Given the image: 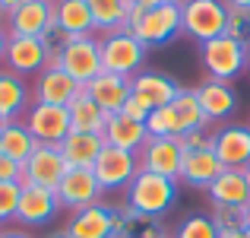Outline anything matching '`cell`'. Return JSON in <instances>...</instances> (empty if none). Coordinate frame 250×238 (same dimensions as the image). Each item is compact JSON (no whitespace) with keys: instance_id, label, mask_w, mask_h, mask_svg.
Returning <instances> with one entry per match:
<instances>
[{"instance_id":"6da1fadb","label":"cell","mask_w":250,"mask_h":238,"mask_svg":"<svg viewBox=\"0 0 250 238\" xmlns=\"http://www.w3.org/2000/svg\"><path fill=\"white\" fill-rule=\"evenodd\" d=\"M174 203H177V181L162 178L155 171L140 168L136 178L127 184V190H124V207L140 216H152V219H162Z\"/></svg>"},{"instance_id":"7a4b0ae2","label":"cell","mask_w":250,"mask_h":238,"mask_svg":"<svg viewBox=\"0 0 250 238\" xmlns=\"http://www.w3.org/2000/svg\"><path fill=\"white\" fill-rule=\"evenodd\" d=\"M247 61H250V45L238 42L231 35H219L212 42L200 45V64L209 79L231 83L234 76H241L247 70Z\"/></svg>"},{"instance_id":"3957f363","label":"cell","mask_w":250,"mask_h":238,"mask_svg":"<svg viewBox=\"0 0 250 238\" xmlns=\"http://www.w3.org/2000/svg\"><path fill=\"white\" fill-rule=\"evenodd\" d=\"M149 48L130 29H117L102 35V70L133 79L140 70H146Z\"/></svg>"},{"instance_id":"277c9868","label":"cell","mask_w":250,"mask_h":238,"mask_svg":"<svg viewBox=\"0 0 250 238\" xmlns=\"http://www.w3.org/2000/svg\"><path fill=\"white\" fill-rule=\"evenodd\" d=\"M228 29V3L225 0H187L181 3V32L196 42H212Z\"/></svg>"},{"instance_id":"5b68a950","label":"cell","mask_w":250,"mask_h":238,"mask_svg":"<svg viewBox=\"0 0 250 238\" xmlns=\"http://www.w3.org/2000/svg\"><path fill=\"white\" fill-rule=\"evenodd\" d=\"M136 171H140V156L127 153V149H117V146H108V143H104V149L98 153L95 165H92V175L102 184L104 194L127 190V184L136 178Z\"/></svg>"},{"instance_id":"8992f818","label":"cell","mask_w":250,"mask_h":238,"mask_svg":"<svg viewBox=\"0 0 250 238\" xmlns=\"http://www.w3.org/2000/svg\"><path fill=\"white\" fill-rule=\"evenodd\" d=\"M61 70H67L80 86L92 83L102 73V38L95 35H76L61 51Z\"/></svg>"},{"instance_id":"52a82bcc","label":"cell","mask_w":250,"mask_h":238,"mask_svg":"<svg viewBox=\"0 0 250 238\" xmlns=\"http://www.w3.org/2000/svg\"><path fill=\"white\" fill-rule=\"evenodd\" d=\"M130 32H133L146 48H162V45H168L174 35H181V6L162 0L159 6L143 13Z\"/></svg>"},{"instance_id":"ba28073f","label":"cell","mask_w":250,"mask_h":238,"mask_svg":"<svg viewBox=\"0 0 250 238\" xmlns=\"http://www.w3.org/2000/svg\"><path fill=\"white\" fill-rule=\"evenodd\" d=\"M121 210L117 203H92V207L80 210V213H70L67 219V232L70 238H114L117 222H121Z\"/></svg>"},{"instance_id":"9c48e42d","label":"cell","mask_w":250,"mask_h":238,"mask_svg":"<svg viewBox=\"0 0 250 238\" xmlns=\"http://www.w3.org/2000/svg\"><path fill=\"white\" fill-rule=\"evenodd\" d=\"M25 127L38 143L48 146H61L63 137L73 130L70 124V108L67 105H44V102H32L25 111Z\"/></svg>"},{"instance_id":"30bf717a","label":"cell","mask_w":250,"mask_h":238,"mask_svg":"<svg viewBox=\"0 0 250 238\" xmlns=\"http://www.w3.org/2000/svg\"><path fill=\"white\" fill-rule=\"evenodd\" d=\"M57 29L54 3L51 0H25L19 10L6 16V35L10 38H42Z\"/></svg>"},{"instance_id":"8fae6325","label":"cell","mask_w":250,"mask_h":238,"mask_svg":"<svg viewBox=\"0 0 250 238\" xmlns=\"http://www.w3.org/2000/svg\"><path fill=\"white\" fill-rule=\"evenodd\" d=\"M57 203L61 210H70V213H80V210L92 207L104 197L102 184L95 181L92 168H67V175L61 178V184L54 188Z\"/></svg>"},{"instance_id":"7c38bea8","label":"cell","mask_w":250,"mask_h":238,"mask_svg":"<svg viewBox=\"0 0 250 238\" xmlns=\"http://www.w3.org/2000/svg\"><path fill=\"white\" fill-rule=\"evenodd\" d=\"M181 165H184V146L177 137H149V143L140 149L143 171H155L162 178L181 181Z\"/></svg>"},{"instance_id":"4fadbf2b","label":"cell","mask_w":250,"mask_h":238,"mask_svg":"<svg viewBox=\"0 0 250 238\" xmlns=\"http://www.w3.org/2000/svg\"><path fill=\"white\" fill-rule=\"evenodd\" d=\"M67 159H63L61 146H48L38 143L35 153L29 156V162L22 165V184H35V188H48L54 190L61 184V178L67 175Z\"/></svg>"},{"instance_id":"5bb4252c","label":"cell","mask_w":250,"mask_h":238,"mask_svg":"<svg viewBox=\"0 0 250 238\" xmlns=\"http://www.w3.org/2000/svg\"><path fill=\"white\" fill-rule=\"evenodd\" d=\"M61 213V203L57 194L48 188H35V184H22V194H19V207H16V222L22 229H38L48 226L54 216Z\"/></svg>"},{"instance_id":"9a60e30c","label":"cell","mask_w":250,"mask_h":238,"mask_svg":"<svg viewBox=\"0 0 250 238\" xmlns=\"http://www.w3.org/2000/svg\"><path fill=\"white\" fill-rule=\"evenodd\" d=\"M212 153L225 168H244L250 162V124H222L212 130Z\"/></svg>"},{"instance_id":"2e32d148","label":"cell","mask_w":250,"mask_h":238,"mask_svg":"<svg viewBox=\"0 0 250 238\" xmlns=\"http://www.w3.org/2000/svg\"><path fill=\"white\" fill-rule=\"evenodd\" d=\"M3 67L19 73L22 79L38 76L48 67V48H44L42 38H10L6 54H3Z\"/></svg>"},{"instance_id":"e0dca14e","label":"cell","mask_w":250,"mask_h":238,"mask_svg":"<svg viewBox=\"0 0 250 238\" xmlns=\"http://www.w3.org/2000/svg\"><path fill=\"white\" fill-rule=\"evenodd\" d=\"M83 86L76 83L67 70L61 67H44L32 83V102H44V105H70L80 95Z\"/></svg>"},{"instance_id":"ac0fdd59","label":"cell","mask_w":250,"mask_h":238,"mask_svg":"<svg viewBox=\"0 0 250 238\" xmlns=\"http://www.w3.org/2000/svg\"><path fill=\"white\" fill-rule=\"evenodd\" d=\"M196 102H200V111L206 118V124L225 121L234 108H238V92L231 89V83H222V79H203L196 86Z\"/></svg>"},{"instance_id":"d6986e66","label":"cell","mask_w":250,"mask_h":238,"mask_svg":"<svg viewBox=\"0 0 250 238\" xmlns=\"http://www.w3.org/2000/svg\"><path fill=\"white\" fill-rule=\"evenodd\" d=\"M130 92L140 95L149 108H165V105L174 102L181 86H177L174 76L162 73V70H140V73L130 79Z\"/></svg>"},{"instance_id":"ffe728a7","label":"cell","mask_w":250,"mask_h":238,"mask_svg":"<svg viewBox=\"0 0 250 238\" xmlns=\"http://www.w3.org/2000/svg\"><path fill=\"white\" fill-rule=\"evenodd\" d=\"M209 200L212 207H231V210H244L250 203V188L241 168H222V175L209 184Z\"/></svg>"},{"instance_id":"44dd1931","label":"cell","mask_w":250,"mask_h":238,"mask_svg":"<svg viewBox=\"0 0 250 238\" xmlns=\"http://www.w3.org/2000/svg\"><path fill=\"white\" fill-rule=\"evenodd\" d=\"M104 143L108 146H117V149H127V153H136L140 156V149L149 143V130L143 121H133V118L127 115H111L108 124H104Z\"/></svg>"},{"instance_id":"7402d4cb","label":"cell","mask_w":250,"mask_h":238,"mask_svg":"<svg viewBox=\"0 0 250 238\" xmlns=\"http://www.w3.org/2000/svg\"><path fill=\"white\" fill-rule=\"evenodd\" d=\"M85 92H89L92 98H95L98 105H102L108 115H117V111L124 108V102L130 98V79L127 76H117V73H108V70H102L92 83L83 86Z\"/></svg>"},{"instance_id":"603a6c76","label":"cell","mask_w":250,"mask_h":238,"mask_svg":"<svg viewBox=\"0 0 250 238\" xmlns=\"http://www.w3.org/2000/svg\"><path fill=\"white\" fill-rule=\"evenodd\" d=\"M29 98H32L29 79L0 67V118L3 121H19V115L29 111Z\"/></svg>"},{"instance_id":"cb8c5ba5","label":"cell","mask_w":250,"mask_h":238,"mask_svg":"<svg viewBox=\"0 0 250 238\" xmlns=\"http://www.w3.org/2000/svg\"><path fill=\"white\" fill-rule=\"evenodd\" d=\"M225 165L219 162V156L212 149H200V153H184V165H181V181L190 188H203L206 190L215 178L222 175ZM177 181V184H181Z\"/></svg>"},{"instance_id":"d4e9b609","label":"cell","mask_w":250,"mask_h":238,"mask_svg":"<svg viewBox=\"0 0 250 238\" xmlns=\"http://www.w3.org/2000/svg\"><path fill=\"white\" fill-rule=\"evenodd\" d=\"M102 149H104V137L80 134V130H70V134L63 137V143H61V153H63L70 168H92Z\"/></svg>"},{"instance_id":"484cf974","label":"cell","mask_w":250,"mask_h":238,"mask_svg":"<svg viewBox=\"0 0 250 238\" xmlns=\"http://www.w3.org/2000/svg\"><path fill=\"white\" fill-rule=\"evenodd\" d=\"M67 108H70V124H73V130H80V134H98V137L104 134V124H108L111 115L85 89H80V95H76Z\"/></svg>"},{"instance_id":"4316f807","label":"cell","mask_w":250,"mask_h":238,"mask_svg":"<svg viewBox=\"0 0 250 238\" xmlns=\"http://www.w3.org/2000/svg\"><path fill=\"white\" fill-rule=\"evenodd\" d=\"M54 16H57V25L70 38L95 35V19H92L89 0H54Z\"/></svg>"},{"instance_id":"83f0119b","label":"cell","mask_w":250,"mask_h":238,"mask_svg":"<svg viewBox=\"0 0 250 238\" xmlns=\"http://www.w3.org/2000/svg\"><path fill=\"white\" fill-rule=\"evenodd\" d=\"M35 146H38V140L29 134L25 121H6L3 124V134H0V156L25 165L29 156L35 153Z\"/></svg>"},{"instance_id":"f1b7e54d","label":"cell","mask_w":250,"mask_h":238,"mask_svg":"<svg viewBox=\"0 0 250 238\" xmlns=\"http://www.w3.org/2000/svg\"><path fill=\"white\" fill-rule=\"evenodd\" d=\"M168 108H171V115H174L177 137L187 134V130H196V127H209L203 111H200V102H196V89H181Z\"/></svg>"},{"instance_id":"f546056e","label":"cell","mask_w":250,"mask_h":238,"mask_svg":"<svg viewBox=\"0 0 250 238\" xmlns=\"http://www.w3.org/2000/svg\"><path fill=\"white\" fill-rule=\"evenodd\" d=\"M92 19H95V32L98 35H108V32L127 29V0H89Z\"/></svg>"},{"instance_id":"4dcf8cb0","label":"cell","mask_w":250,"mask_h":238,"mask_svg":"<svg viewBox=\"0 0 250 238\" xmlns=\"http://www.w3.org/2000/svg\"><path fill=\"white\" fill-rule=\"evenodd\" d=\"M117 232L127 235V238H165V229H162L159 219H152V216H140V213H133V210H127V207L121 210Z\"/></svg>"},{"instance_id":"1f68e13d","label":"cell","mask_w":250,"mask_h":238,"mask_svg":"<svg viewBox=\"0 0 250 238\" xmlns=\"http://www.w3.org/2000/svg\"><path fill=\"white\" fill-rule=\"evenodd\" d=\"M219 226H215V219L209 213H193L187 216V219L177 226L174 238H219Z\"/></svg>"},{"instance_id":"d6a6232c","label":"cell","mask_w":250,"mask_h":238,"mask_svg":"<svg viewBox=\"0 0 250 238\" xmlns=\"http://www.w3.org/2000/svg\"><path fill=\"white\" fill-rule=\"evenodd\" d=\"M146 130L149 137H177V124H174V115H171V108H152L146 118Z\"/></svg>"},{"instance_id":"836d02e7","label":"cell","mask_w":250,"mask_h":238,"mask_svg":"<svg viewBox=\"0 0 250 238\" xmlns=\"http://www.w3.org/2000/svg\"><path fill=\"white\" fill-rule=\"evenodd\" d=\"M19 194H22V184L19 181H0V226L10 222V219H16Z\"/></svg>"},{"instance_id":"e575fe53","label":"cell","mask_w":250,"mask_h":238,"mask_svg":"<svg viewBox=\"0 0 250 238\" xmlns=\"http://www.w3.org/2000/svg\"><path fill=\"white\" fill-rule=\"evenodd\" d=\"M225 35L250 45V10H231V6H228V29H225Z\"/></svg>"},{"instance_id":"d590c367","label":"cell","mask_w":250,"mask_h":238,"mask_svg":"<svg viewBox=\"0 0 250 238\" xmlns=\"http://www.w3.org/2000/svg\"><path fill=\"white\" fill-rule=\"evenodd\" d=\"M177 140H181L184 153H200V149H212V130L196 127V130H187V134H181Z\"/></svg>"},{"instance_id":"8d00e7d4","label":"cell","mask_w":250,"mask_h":238,"mask_svg":"<svg viewBox=\"0 0 250 238\" xmlns=\"http://www.w3.org/2000/svg\"><path fill=\"white\" fill-rule=\"evenodd\" d=\"M215 219V226H219V232L222 229H238L241 226V216H244V210H231V207H212V213H209ZM244 229V226H241Z\"/></svg>"},{"instance_id":"74e56055","label":"cell","mask_w":250,"mask_h":238,"mask_svg":"<svg viewBox=\"0 0 250 238\" xmlns=\"http://www.w3.org/2000/svg\"><path fill=\"white\" fill-rule=\"evenodd\" d=\"M149 111H152V108H149V105H146V102H143V98H140V95H133V92H130V98H127V102H124V108H121V115H127V118H133V121H143V124H146V118H149Z\"/></svg>"},{"instance_id":"f35d334b","label":"cell","mask_w":250,"mask_h":238,"mask_svg":"<svg viewBox=\"0 0 250 238\" xmlns=\"http://www.w3.org/2000/svg\"><path fill=\"white\" fill-rule=\"evenodd\" d=\"M0 181H19L22 184V165L6 159V156H0Z\"/></svg>"},{"instance_id":"ab89813d","label":"cell","mask_w":250,"mask_h":238,"mask_svg":"<svg viewBox=\"0 0 250 238\" xmlns=\"http://www.w3.org/2000/svg\"><path fill=\"white\" fill-rule=\"evenodd\" d=\"M159 3H162V0H127L130 10H143V13L152 10V6H159Z\"/></svg>"},{"instance_id":"60d3db41","label":"cell","mask_w":250,"mask_h":238,"mask_svg":"<svg viewBox=\"0 0 250 238\" xmlns=\"http://www.w3.org/2000/svg\"><path fill=\"white\" fill-rule=\"evenodd\" d=\"M22 3H25V0H0V13H3V16H10V13L19 10Z\"/></svg>"},{"instance_id":"b9f144b4","label":"cell","mask_w":250,"mask_h":238,"mask_svg":"<svg viewBox=\"0 0 250 238\" xmlns=\"http://www.w3.org/2000/svg\"><path fill=\"white\" fill-rule=\"evenodd\" d=\"M0 238H32V235L19 232V229H0Z\"/></svg>"},{"instance_id":"7bdbcfd3","label":"cell","mask_w":250,"mask_h":238,"mask_svg":"<svg viewBox=\"0 0 250 238\" xmlns=\"http://www.w3.org/2000/svg\"><path fill=\"white\" fill-rule=\"evenodd\" d=\"M231 10H250V0H225Z\"/></svg>"},{"instance_id":"ee69618b","label":"cell","mask_w":250,"mask_h":238,"mask_svg":"<svg viewBox=\"0 0 250 238\" xmlns=\"http://www.w3.org/2000/svg\"><path fill=\"white\" fill-rule=\"evenodd\" d=\"M241 226H244V232H250V203L244 207V216H241Z\"/></svg>"},{"instance_id":"f6af8a7d","label":"cell","mask_w":250,"mask_h":238,"mask_svg":"<svg viewBox=\"0 0 250 238\" xmlns=\"http://www.w3.org/2000/svg\"><path fill=\"white\" fill-rule=\"evenodd\" d=\"M6 42H10V35L0 32V61H3V54H6Z\"/></svg>"},{"instance_id":"bcb514c9","label":"cell","mask_w":250,"mask_h":238,"mask_svg":"<svg viewBox=\"0 0 250 238\" xmlns=\"http://www.w3.org/2000/svg\"><path fill=\"white\" fill-rule=\"evenodd\" d=\"M241 171H244V178H247V188H250V162H247V165H244Z\"/></svg>"},{"instance_id":"7dc6e473","label":"cell","mask_w":250,"mask_h":238,"mask_svg":"<svg viewBox=\"0 0 250 238\" xmlns=\"http://www.w3.org/2000/svg\"><path fill=\"white\" fill-rule=\"evenodd\" d=\"M165 3H177V6H181V3H187V0H165Z\"/></svg>"},{"instance_id":"c3c4849f","label":"cell","mask_w":250,"mask_h":238,"mask_svg":"<svg viewBox=\"0 0 250 238\" xmlns=\"http://www.w3.org/2000/svg\"><path fill=\"white\" fill-rule=\"evenodd\" d=\"M3 19H6V16H3V13H0V32H3Z\"/></svg>"},{"instance_id":"681fc988","label":"cell","mask_w":250,"mask_h":238,"mask_svg":"<svg viewBox=\"0 0 250 238\" xmlns=\"http://www.w3.org/2000/svg\"><path fill=\"white\" fill-rule=\"evenodd\" d=\"M3 124H6V121H3V118H0V134H3Z\"/></svg>"},{"instance_id":"f907efd6","label":"cell","mask_w":250,"mask_h":238,"mask_svg":"<svg viewBox=\"0 0 250 238\" xmlns=\"http://www.w3.org/2000/svg\"><path fill=\"white\" fill-rule=\"evenodd\" d=\"M114 238H127V235H121V232H114Z\"/></svg>"},{"instance_id":"816d5d0a","label":"cell","mask_w":250,"mask_h":238,"mask_svg":"<svg viewBox=\"0 0 250 238\" xmlns=\"http://www.w3.org/2000/svg\"><path fill=\"white\" fill-rule=\"evenodd\" d=\"M247 70H250V61H247Z\"/></svg>"},{"instance_id":"f5cc1de1","label":"cell","mask_w":250,"mask_h":238,"mask_svg":"<svg viewBox=\"0 0 250 238\" xmlns=\"http://www.w3.org/2000/svg\"><path fill=\"white\" fill-rule=\"evenodd\" d=\"M247 238H250V232H247Z\"/></svg>"},{"instance_id":"db71d44e","label":"cell","mask_w":250,"mask_h":238,"mask_svg":"<svg viewBox=\"0 0 250 238\" xmlns=\"http://www.w3.org/2000/svg\"><path fill=\"white\" fill-rule=\"evenodd\" d=\"M51 3H54V0H51Z\"/></svg>"},{"instance_id":"11a10c76","label":"cell","mask_w":250,"mask_h":238,"mask_svg":"<svg viewBox=\"0 0 250 238\" xmlns=\"http://www.w3.org/2000/svg\"><path fill=\"white\" fill-rule=\"evenodd\" d=\"M165 238H168V235H165Z\"/></svg>"}]
</instances>
